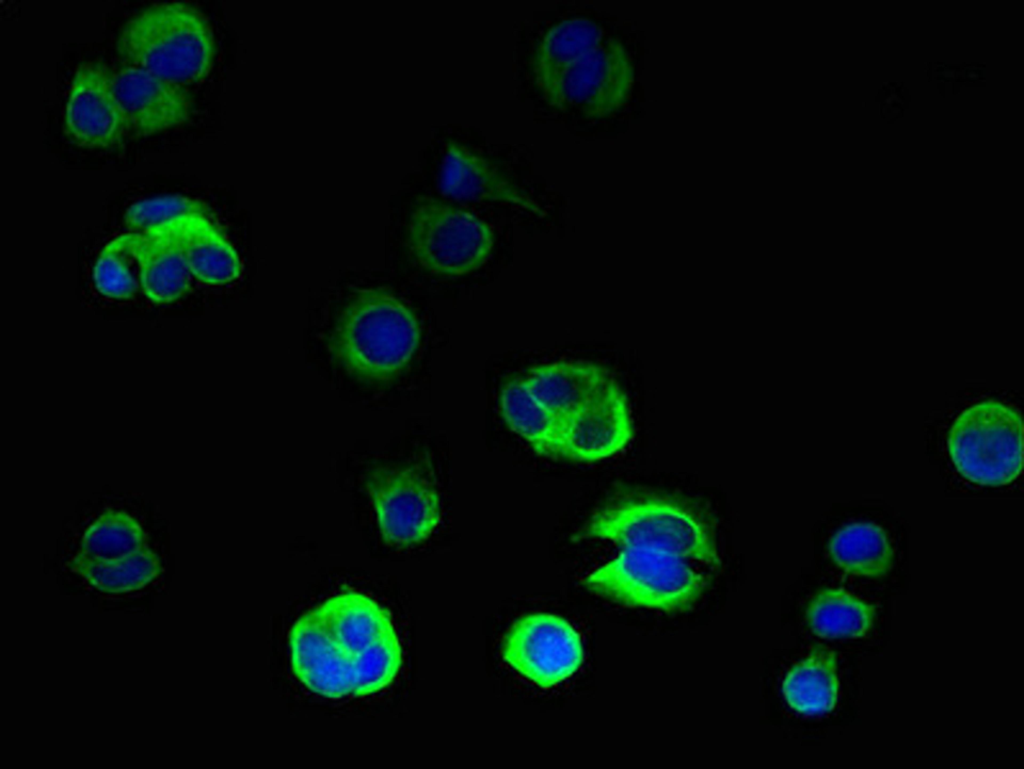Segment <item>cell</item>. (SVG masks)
<instances>
[{"instance_id":"cell-1","label":"cell","mask_w":1024,"mask_h":769,"mask_svg":"<svg viewBox=\"0 0 1024 769\" xmlns=\"http://www.w3.org/2000/svg\"><path fill=\"white\" fill-rule=\"evenodd\" d=\"M313 613L350 696H367L389 686L403 661L392 616L371 596L346 591Z\"/></svg>"},{"instance_id":"cell-2","label":"cell","mask_w":1024,"mask_h":769,"mask_svg":"<svg viewBox=\"0 0 1024 769\" xmlns=\"http://www.w3.org/2000/svg\"><path fill=\"white\" fill-rule=\"evenodd\" d=\"M116 51L126 64L181 86L202 82L216 54L206 17L183 2L149 6L125 22Z\"/></svg>"},{"instance_id":"cell-3","label":"cell","mask_w":1024,"mask_h":769,"mask_svg":"<svg viewBox=\"0 0 1024 769\" xmlns=\"http://www.w3.org/2000/svg\"><path fill=\"white\" fill-rule=\"evenodd\" d=\"M419 342V324L409 307L386 291L365 290L343 309L330 349L349 373L381 382L406 367Z\"/></svg>"},{"instance_id":"cell-4","label":"cell","mask_w":1024,"mask_h":769,"mask_svg":"<svg viewBox=\"0 0 1024 769\" xmlns=\"http://www.w3.org/2000/svg\"><path fill=\"white\" fill-rule=\"evenodd\" d=\"M583 536L608 540L621 547L655 548L688 560L719 564L707 521L690 507L659 497H635L607 505L587 522Z\"/></svg>"},{"instance_id":"cell-5","label":"cell","mask_w":1024,"mask_h":769,"mask_svg":"<svg viewBox=\"0 0 1024 769\" xmlns=\"http://www.w3.org/2000/svg\"><path fill=\"white\" fill-rule=\"evenodd\" d=\"M593 592L620 603L677 612L690 608L706 586L687 559L660 549L622 547L584 581Z\"/></svg>"},{"instance_id":"cell-6","label":"cell","mask_w":1024,"mask_h":769,"mask_svg":"<svg viewBox=\"0 0 1024 769\" xmlns=\"http://www.w3.org/2000/svg\"><path fill=\"white\" fill-rule=\"evenodd\" d=\"M947 447L956 469L971 482L1006 485L1022 471L1021 416L996 400L975 404L954 420Z\"/></svg>"},{"instance_id":"cell-7","label":"cell","mask_w":1024,"mask_h":769,"mask_svg":"<svg viewBox=\"0 0 1024 769\" xmlns=\"http://www.w3.org/2000/svg\"><path fill=\"white\" fill-rule=\"evenodd\" d=\"M494 245L491 227L466 210L421 199L408 223V246L416 261L432 273L458 276L480 268Z\"/></svg>"},{"instance_id":"cell-8","label":"cell","mask_w":1024,"mask_h":769,"mask_svg":"<svg viewBox=\"0 0 1024 769\" xmlns=\"http://www.w3.org/2000/svg\"><path fill=\"white\" fill-rule=\"evenodd\" d=\"M383 540L408 547L427 540L441 522L437 487L421 471L378 467L365 479Z\"/></svg>"},{"instance_id":"cell-9","label":"cell","mask_w":1024,"mask_h":769,"mask_svg":"<svg viewBox=\"0 0 1024 769\" xmlns=\"http://www.w3.org/2000/svg\"><path fill=\"white\" fill-rule=\"evenodd\" d=\"M504 662L532 684L549 689L571 678L584 661L578 630L558 615L530 613L513 623L502 644Z\"/></svg>"},{"instance_id":"cell-10","label":"cell","mask_w":1024,"mask_h":769,"mask_svg":"<svg viewBox=\"0 0 1024 769\" xmlns=\"http://www.w3.org/2000/svg\"><path fill=\"white\" fill-rule=\"evenodd\" d=\"M633 82V64L626 49L618 40L606 37L566 68L542 95L558 109L603 118L626 103Z\"/></svg>"},{"instance_id":"cell-11","label":"cell","mask_w":1024,"mask_h":769,"mask_svg":"<svg viewBox=\"0 0 1024 769\" xmlns=\"http://www.w3.org/2000/svg\"><path fill=\"white\" fill-rule=\"evenodd\" d=\"M63 121L66 134L80 147L110 148L124 138L129 124L106 64L89 61L76 68Z\"/></svg>"},{"instance_id":"cell-12","label":"cell","mask_w":1024,"mask_h":769,"mask_svg":"<svg viewBox=\"0 0 1024 769\" xmlns=\"http://www.w3.org/2000/svg\"><path fill=\"white\" fill-rule=\"evenodd\" d=\"M633 437L627 399L611 379L589 402L563 420L559 456L596 462L625 449Z\"/></svg>"},{"instance_id":"cell-13","label":"cell","mask_w":1024,"mask_h":769,"mask_svg":"<svg viewBox=\"0 0 1024 769\" xmlns=\"http://www.w3.org/2000/svg\"><path fill=\"white\" fill-rule=\"evenodd\" d=\"M117 98L129 129L149 136L186 123L192 113L186 87L167 81L145 69L125 64L113 71Z\"/></svg>"},{"instance_id":"cell-14","label":"cell","mask_w":1024,"mask_h":769,"mask_svg":"<svg viewBox=\"0 0 1024 769\" xmlns=\"http://www.w3.org/2000/svg\"><path fill=\"white\" fill-rule=\"evenodd\" d=\"M185 216L144 233H131L140 285L153 302L166 304L183 296L191 283L184 247Z\"/></svg>"},{"instance_id":"cell-15","label":"cell","mask_w":1024,"mask_h":769,"mask_svg":"<svg viewBox=\"0 0 1024 769\" xmlns=\"http://www.w3.org/2000/svg\"><path fill=\"white\" fill-rule=\"evenodd\" d=\"M443 195L461 201L499 202L545 216L537 202L519 191L486 159L466 146L447 144L439 172Z\"/></svg>"},{"instance_id":"cell-16","label":"cell","mask_w":1024,"mask_h":769,"mask_svg":"<svg viewBox=\"0 0 1024 769\" xmlns=\"http://www.w3.org/2000/svg\"><path fill=\"white\" fill-rule=\"evenodd\" d=\"M524 380L533 395L564 420L589 402L611 378L598 365L560 361L534 367Z\"/></svg>"},{"instance_id":"cell-17","label":"cell","mask_w":1024,"mask_h":769,"mask_svg":"<svg viewBox=\"0 0 1024 769\" xmlns=\"http://www.w3.org/2000/svg\"><path fill=\"white\" fill-rule=\"evenodd\" d=\"M499 405L506 425L535 453L559 456L563 420L533 395L524 378L514 379L503 387Z\"/></svg>"},{"instance_id":"cell-18","label":"cell","mask_w":1024,"mask_h":769,"mask_svg":"<svg viewBox=\"0 0 1024 769\" xmlns=\"http://www.w3.org/2000/svg\"><path fill=\"white\" fill-rule=\"evenodd\" d=\"M605 38L602 28L584 17L565 19L552 26L540 41L533 61L534 80L541 93Z\"/></svg>"},{"instance_id":"cell-19","label":"cell","mask_w":1024,"mask_h":769,"mask_svg":"<svg viewBox=\"0 0 1024 769\" xmlns=\"http://www.w3.org/2000/svg\"><path fill=\"white\" fill-rule=\"evenodd\" d=\"M184 247L193 277L209 285L238 279L241 260L231 243L206 214L185 216Z\"/></svg>"},{"instance_id":"cell-20","label":"cell","mask_w":1024,"mask_h":769,"mask_svg":"<svg viewBox=\"0 0 1024 769\" xmlns=\"http://www.w3.org/2000/svg\"><path fill=\"white\" fill-rule=\"evenodd\" d=\"M834 652L821 648L792 666L782 682L790 708L805 716L829 713L836 705L839 683Z\"/></svg>"},{"instance_id":"cell-21","label":"cell","mask_w":1024,"mask_h":769,"mask_svg":"<svg viewBox=\"0 0 1024 769\" xmlns=\"http://www.w3.org/2000/svg\"><path fill=\"white\" fill-rule=\"evenodd\" d=\"M69 567L92 588L106 594L141 590L163 571L159 556L149 547L112 560H89L74 555Z\"/></svg>"},{"instance_id":"cell-22","label":"cell","mask_w":1024,"mask_h":769,"mask_svg":"<svg viewBox=\"0 0 1024 769\" xmlns=\"http://www.w3.org/2000/svg\"><path fill=\"white\" fill-rule=\"evenodd\" d=\"M829 553L840 568L857 576H883L893 563V548L885 531L871 522L842 527L830 539Z\"/></svg>"},{"instance_id":"cell-23","label":"cell","mask_w":1024,"mask_h":769,"mask_svg":"<svg viewBox=\"0 0 1024 769\" xmlns=\"http://www.w3.org/2000/svg\"><path fill=\"white\" fill-rule=\"evenodd\" d=\"M874 607L843 589L819 592L809 603L806 619L814 634L823 638H860L874 623Z\"/></svg>"},{"instance_id":"cell-24","label":"cell","mask_w":1024,"mask_h":769,"mask_svg":"<svg viewBox=\"0 0 1024 769\" xmlns=\"http://www.w3.org/2000/svg\"><path fill=\"white\" fill-rule=\"evenodd\" d=\"M148 547L140 523L124 511L107 510L84 531L76 556L89 560H112Z\"/></svg>"},{"instance_id":"cell-25","label":"cell","mask_w":1024,"mask_h":769,"mask_svg":"<svg viewBox=\"0 0 1024 769\" xmlns=\"http://www.w3.org/2000/svg\"><path fill=\"white\" fill-rule=\"evenodd\" d=\"M98 291L110 298L132 297L140 285L137 259L131 247V233L121 235L101 251L93 269Z\"/></svg>"},{"instance_id":"cell-26","label":"cell","mask_w":1024,"mask_h":769,"mask_svg":"<svg viewBox=\"0 0 1024 769\" xmlns=\"http://www.w3.org/2000/svg\"><path fill=\"white\" fill-rule=\"evenodd\" d=\"M206 214L208 209L200 200L183 195H165L141 200L126 211V226L135 233H144L184 215Z\"/></svg>"}]
</instances>
